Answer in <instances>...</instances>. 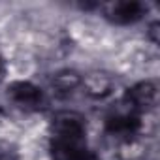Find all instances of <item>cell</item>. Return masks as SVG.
Instances as JSON below:
<instances>
[{
	"label": "cell",
	"instance_id": "1",
	"mask_svg": "<svg viewBox=\"0 0 160 160\" xmlns=\"http://www.w3.org/2000/svg\"><path fill=\"white\" fill-rule=\"evenodd\" d=\"M53 160H102L87 141V119L72 109L57 111L49 124Z\"/></svg>",
	"mask_w": 160,
	"mask_h": 160
},
{
	"label": "cell",
	"instance_id": "2",
	"mask_svg": "<svg viewBox=\"0 0 160 160\" xmlns=\"http://www.w3.org/2000/svg\"><path fill=\"white\" fill-rule=\"evenodd\" d=\"M104 130L119 143L132 145L143 132V115L130 108L122 98L109 108L104 117Z\"/></svg>",
	"mask_w": 160,
	"mask_h": 160
},
{
	"label": "cell",
	"instance_id": "3",
	"mask_svg": "<svg viewBox=\"0 0 160 160\" xmlns=\"http://www.w3.org/2000/svg\"><path fill=\"white\" fill-rule=\"evenodd\" d=\"M102 17L117 27H130L145 19L149 6L139 0H111V2L98 4Z\"/></svg>",
	"mask_w": 160,
	"mask_h": 160
},
{
	"label": "cell",
	"instance_id": "4",
	"mask_svg": "<svg viewBox=\"0 0 160 160\" xmlns=\"http://www.w3.org/2000/svg\"><path fill=\"white\" fill-rule=\"evenodd\" d=\"M8 98L12 104H15L19 109L34 113V111H42L47 104V96L45 91L42 87H38L32 81H13L8 87Z\"/></svg>",
	"mask_w": 160,
	"mask_h": 160
},
{
	"label": "cell",
	"instance_id": "5",
	"mask_svg": "<svg viewBox=\"0 0 160 160\" xmlns=\"http://www.w3.org/2000/svg\"><path fill=\"white\" fill-rule=\"evenodd\" d=\"M158 98H160L158 83L151 81V79H145V81H139V83L132 85L130 89H126V92L122 96V100L141 115L156 109Z\"/></svg>",
	"mask_w": 160,
	"mask_h": 160
},
{
	"label": "cell",
	"instance_id": "6",
	"mask_svg": "<svg viewBox=\"0 0 160 160\" xmlns=\"http://www.w3.org/2000/svg\"><path fill=\"white\" fill-rule=\"evenodd\" d=\"M113 87L115 79L106 72H89L81 75V89H85V92L94 100L108 98L113 92Z\"/></svg>",
	"mask_w": 160,
	"mask_h": 160
},
{
	"label": "cell",
	"instance_id": "7",
	"mask_svg": "<svg viewBox=\"0 0 160 160\" xmlns=\"http://www.w3.org/2000/svg\"><path fill=\"white\" fill-rule=\"evenodd\" d=\"M51 89L58 98H68L77 89H81V73L75 70L57 72L51 79Z\"/></svg>",
	"mask_w": 160,
	"mask_h": 160
},
{
	"label": "cell",
	"instance_id": "8",
	"mask_svg": "<svg viewBox=\"0 0 160 160\" xmlns=\"http://www.w3.org/2000/svg\"><path fill=\"white\" fill-rule=\"evenodd\" d=\"M0 160H19L17 149L6 141H0Z\"/></svg>",
	"mask_w": 160,
	"mask_h": 160
},
{
	"label": "cell",
	"instance_id": "9",
	"mask_svg": "<svg viewBox=\"0 0 160 160\" xmlns=\"http://www.w3.org/2000/svg\"><path fill=\"white\" fill-rule=\"evenodd\" d=\"M160 23L158 21H152L151 25H149V30H147V34H149V38H151V42L152 43H158V40H160Z\"/></svg>",
	"mask_w": 160,
	"mask_h": 160
},
{
	"label": "cell",
	"instance_id": "10",
	"mask_svg": "<svg viewBox=\"0 0 160 160\" xmlns=\"http://www.w3.org/2000/svg\"><path fill=\"white\" fill-rule=\"evenodd\" d=\"M6 70H8V64H6L4 57L0 55V83H2V79L6 77Z\"/></svg>",
	"mask_w": 160,
	"mask_h": 160
}]
</instances>
